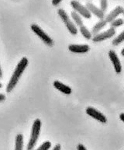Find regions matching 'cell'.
Segmentation results:
<instances>
[{
  "label": "cell",
  "instance_id": "obj_1",
  "mask_svg": "<svg viewBox=\"0 0 124 150\" xmlns=\"http://www.w3.org/2000/svg\"><path fill=\"white\" fill-rule=\"evenodd\" d=\"M28 63H29L28 59L26 57L23 58L20 60V62L18 63V65H16L13 73L11 78H10V80H9V83H8V85L6 86V91L7 93H10L12 90H13V89L18 83V81H19V79H20L21 76H22L23 72H24V70L27 67Z\"/></svg>",
  "mask_w": 124,
  "mask_h": 150
},
{
  "label": "cell",
  "instance_id": "obj_2",
  "mask_svg": "<svg viewBox=\"0 0 124 150\" xmlns=\"http://www.w3.org/2000/svg\"><path fill=\"white\" fill-rule=\"evenodd\" d=\"M40 128H41V121L40 119H36L32 126L30 138L27 145V150H33V148L35 147L39 136H40Z\"/></svg>",
  "mask_w": 124,
  "mask_h": 150
},
{
  "label": "cell",
  "instance_id": "obj_3",
  "mask_svg": "<svg viewBox=\"0 0 124 150\" xmlns=\"http://www.w3.org/2000/svg\"><path fill=\"white\" fill-rule=\"evenodd\" d=\"M58 15L62 20V21L64 23V24L66 26L67 29L68 30V31L73 35H76L78 34V29L75 27V25L74 24V23L69 18V16L68 15L64 9H60L58 10Z\"/></svg>",
  "mask_w": 124,
  "mask_h": 150
},
{
  "label": "cell",
  "instance_id": "obj_4",
  "mask_svg": "<svg viewBox=\"0 0 124 150\" xmlns=\"http://www.w3.org/2000/svg\"><path fill=\"white\" fill-rule=\"evenodd\" d=\"M30 27L31 30L35 33L36 35H37V36L39 37L45 44H46V45H47L48 46H52V45H53L54 41L53 40L51 39V37H49L48 35H47V34H46V33L38 26V25L32 24Z\"/></svg>",
  "mask_w": 124,
  "mask_h": 150
},
{
  "label": "cell",
  "instance_id": "obj_5",
  "mask_svg": "<svg viewBox=\"0 0 124 150\" xmlns=\"http://www.w3.org/2000/svg\"><path fill=\"white\" fill-rule=\"evenodd\" d=\"M71 6L75 9V11L78 13L84 18L90 19L92 17L91 13L89 12V9H87V7L82 5L80 2H78V1H71Z\"/></svg>",
  "mask_w": 124,
  "mask_h": 150
},
{
  "label": "cell",
  "instance_id": "obj_6",
  "mask_svg": "<svg viewBox=\"0 0 124 150\" xmlns=\"http://www.w3.org/2000/svg\"><path fill=\"white\" fill-rule=\"evenodd\" d=\"M115 34L116 30L114 28L110 27L109 29L107 30L106 31L102 32V33L98 34L97 35L94 36V38H92L93 42H100V41H102V40L109 39V38H113L115 35Z\"/></svg>",
  "mask_w": 124,
  "mask_h": 150
},
{
  "label": "cell",
  "instance_id": "obj_7",
  "mask_svg": "<svg viewBox=\"0 0 124 150\" xmlns=\"http://www.w3.org/2000/svg\"><path fill=\"white\" fill-rule=\"evenodd\" d=\"M85 112H86V114L88 115H89V116L93 117L95 120L102 122V123H106L107 121L106 117L104 114H102V113L98 111L97 110H95V108H92V107L87 108L86 110H85Z\"/></svg>",
  "mask_w": 124,
  "mask_h": 150
},
{
  "label": "cell",
  "instance_id": "obj_8",
  "mask_svg": "<svg viewBox=\"0 0 124 150\" xmlns=\"http://www.w3.org/2000/svg\"><path fill=\"white\" fill-rule=\"evenodd\" d=\"M108 57L110 58L111 62H112L113 66H114L116 72V73H120L121 71H122V65H121L120 61L118 58L116 53L113 50H111V51L108 52Z\"/></svg>",
  "mask_w": 124,
  "mask_h": 150
},
{
  "label": "cell",
  "instance_id": "obj_9",
  "mask_svg": "<svg viewBox=\"0 0 124 150\" xmlns=\"http://www.w3.org/2000/svg\"><path fill=\"white\" fill-rule=\"evenodd\" d=\"M86 7L87 9L89 10V12L91 13V14H94L95 16H97L98 18L100 19L101 20H103L105 16V13L102 11V9L95 6V5L92 4V2H87Z\"/></svg>",
  "mask_w": 124,
  "mask_h": 150
},
{
  "label": "cell",
  "instance_id": "obj_10",
  "mask_svg": "<svg viewBox=\"0 0 124 150\" xmlns=\"http://www.w3.org/2000/svg\"><path fill=\"white\" fill-rule=\"evenodd\" d=\"M123 11H124V9L122 6L116 7L113 11H111L110 13L108 14V16H106V20H105L106 21V23H111L113 21L116 20V17H117L119 15L123 14Z\"/></svg>",
  "mask_w": 124,
  "mask_h": 150
},
{
  "label": "cell",
  "instance_id": "obj_11",
  "mask_svg": "<svg viewBox=\"0 0 124 150\" xmlns=\"http://www.w3.org/2000/svg\"><path fill=\"white\" fill-rule=\"evenodd\" d=\"M70 52L73 53H86L89 51V46L88 45H70L68 46Z\"/></svg>",
  "mask_w": 124,
  "mask_h": 150
},
{
  "label": "cell",
  "instance_id": "obj_12",
  "mask_svg": "<svg viewBox=\"0 0 124 150\" xmlns=\"http://www.w3.org/2000/svg\"><path fill=\"white\" fill-rule=\"evenodd\" d=\"M54 88H56L57 90H59L60 92L66 94V95L71 94V91H72L71 87H69L68 86L65 85V84L61 83L59 81H54Z\"/></svg>",
  "mask_w": 124,
  "mask_h": 150
},
{
  "label": "cell",
  "instance_id": "obj_13",
  "mask_svg": "<svg viewBox=\"0 0 124 150\" xmlns=\"http://www.w3.org/2000/svg\"><path fill=\"white\" fill-rule=\"evenodd\" d=\"M106 21L105 20H100L99 22H98L96 24L92 27V34L93 35H97L98 33L104 28L106 26Z\"/></svg>",
  "mask_w": 124,
  "mask_h": 150
},
{
  "label": "cell",
  "instance_id": "obj_14",
  "mask_svg": "<svg viewBox=\"0 0 124 150\" xmlns=\"http://www.w3.org/2000/svg\"><path fill=\"white\" fill-rule=\"evenodd\" d=\"M23 134H18L16 137L15 150H23Z\"/></svg>",
  "mask_w": 124,
  "mask_h": 150
},
{
  "label": "cell",
  "instance_id": "obj_15",
  "mask_svg": "<svg viewBox=\"0 0 124 150\" xmlns=\"http://www.w3.org/2000/svg\"><path fill=\"white\" fill-rule=\"evenodd\" d=\"M71 18L73 19V20L75 21L76 24L78 26V27H82V26H84L83 25V20H82V17L80 16L79 14H78L75 11H73L71 13Z\"/></svg>",
  "mask_w": 124,
  "mask_h": 150
},
{
  "label": "cell",
  "instance_id": "obj_16",
  "mask_svg": "<svg viewBox=\"0 0 124 150\" xmlns=\"http://www.w3.org/2000/svg\"><path fill=\"white\" fill-rule=\"evenodd\" d=\"M80 32H81V34H82V36L84 37L85 38H86L88 40L89 39H91L92 38V32H90L89 30L87 29L86 27H85V26H82V27H80Z\"/></svg>",
  "mask_w": 124,
  "mask_h": 150
},
{
  "label": "cell",
  "instance_id": "obj_17",
  "mask_svg": "<svg viewBox=\"0 0 124 150\" xmlns=\"http://www.w3.org/2000/svg\"><path fill=\"white\" fill-rule=\"evenodd\" d=\"M124 41V30L120 34H119L115 39H113V45H115V46H117L120 44Z\"/></svg>",
  "mask_w": 124,
  "mask_h": 150
},
{
  "label": "cell",
  "instance_id": "obj_18",
  "mask_svg": "<svg viewBox=\"0 0 124 150\" xmlns=\"http://www.w3.org/2000/svg\"><path fill=\"white\" fill-rule=\"evenodd\" d=\"M124 20H123V19H116V20H115L114 21H113V22L111 23L110 27H112V28H114V29H115L116 27H120V26H122Z\"/></svg>",
  "mask_w": 124,
  "mask_h": 150
},
{
  "label": "cell",
  "instance_id": "obj_19",
  "mask_svg": "<svg viewBox=\"0 0 124 150\" xmlns=\"http://www.w3.org/2000/svg\"><path fill=\"white\" fill-rule=\"evenodd\" d=\"M51 142L49 141H46L45 142L41 145V146L39 147L37 150H49V149H51Z\"/></svg>",
  "mask_w": 124,
  "mask_h": 150
},
{
  "label": "cell",
  "instance_id": "obj_20",
  "mask_svg": "<svg viewBox=\"0 0 124 150\" xmlns=\"http://www.w3.org/2000/svg\"><path fill=\"white\" fill-rule=\"evenodd\" d=\"M100 6H101V8H100V9H102V11L105 13V11H106L107 9V6H108V2H107V1H106V0H102L101 2H100Z\"/></svg>",
  "mask_w": 124,
  "mask_h": 150
},
{
  "label": "cell",
  "instance_id": "obj_21",
  "mask_svg": "<svg viewBox=\"0 0 124 150\" xmlns=\"http://www.w3.org/2000/svg\"><path fill=\"white\" fill-rule=\"evenodd\" d=\"M77 149L78 150H87L86 148H85L82 144H78V145Z\"/></svg>",
  "mask_w": 124,
  "mask_h": 150
},
{
  "label": "cell",
  "instance_id": "obj_22",
  "mask_svg": "<svg viewBox=\"0 0 124 150\" xmlns=\"http://www.w3.org/2000/svg\"><path fill=\"white\" fill-rule=\"evenodd\" d=\"M61 2V0H53V1H52V5H53V6H57V5L59 4Z\"/></svg>",
  "mask_w": 124,
  "mask_h": 150
},
{
  "label": "cell",
  "instance_id": "obj_23",
  "mask_svg": "<svg viewBox=\"0 0 124 150\" xmlns=\"http://www.w3.org/2000/svg\"><path fill=\"white\" fill-rule=\"evenodd\" d=\"M5 100H6V96H5L4 94H0V101H1V102H3Z\"/></svg>",
  "mask_w": 124,
  "mask_h": 150
},
{
  "label": "cell",
  "instance_id": "obj_24",
  "mask_svg": "<svg viewBox=\"0 0 124 150\" xmlns=\"http://www.w3.org/2000/svg\"><path fill=\"white\" fill-rule=\"evenodd\" d=\"M61 146L60 144H57L55 146H54V148L53 149V150H61Z\"/></svg>",
  "mask_w": 124,
  "mask_h": 150
},
{
  "label": "cell",
  "instance_id": "obj_25",
  "mask_svg": "<svg viewBox=\"0 0 124 150\" xmlns=\"http://www.w3.org/2000/svg\"><path fill=\"white\" fill-rule=\"evenodd\" d=\"M120 120H121V121H123V122H124V113H122V114H120Z\"/></svg>",
  "mask_w": 124,
  "mask_h": 150
},
{
  "label": "cell",
  "instance_id": "obj_26",
  "mask_svg": "<svg viewBox=\"0 0 124 150\" xmlns=\"http://www.w3.org/2000/svg\"><path fill=\"white\" fill-rule=\"evenodd\" d=\"M0 77H1V78L2 77V70L1 68H0Z\"/></svg>",
  "mask_w": 124,
  "mask_h": 150
},
{
  "label": "cell",
  "instance_id": "obj_27",
  "mask_svg": "<svg viewBox=\"0 0 124 150\" xmlns=\"http://www.w3.org/2000/svg\"><path fill=\"white\" fill-rule=\"evenodd\" d=\"M121 54H122L123 56H124V48L121 51Z\"/></svg>",
  "mask_w": 124,
  "mask_h": 150
},
{
  "label": "cell",
  "instance_id": "obj_28",
  "mask_svg": "<svg viewBox=\"0 0 124 150\" xmlns=\"http://www.w3.org/2000/svg\"><path fill=\"white\" fill-rule=\"evenodd\" d=\"M123 15H124V11H123Z\"/></svg>",
  "mask_w": 124,
  "mask_h": 150
}]
</instances>
